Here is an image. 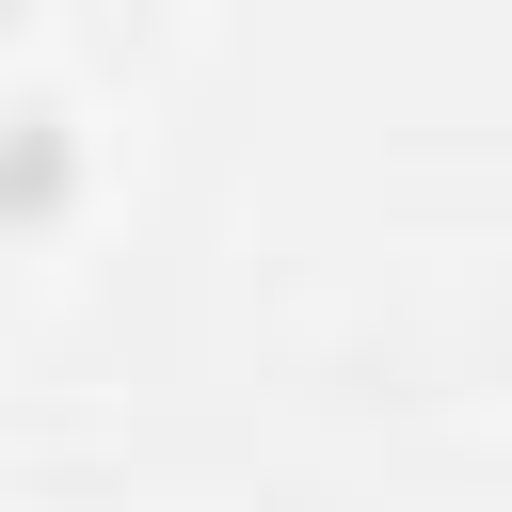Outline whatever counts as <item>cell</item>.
<instances>
[{"instance_id": "1", "label": "cell", "mask_w": 512, "mask_h": 512, "mask_svg": "<svg viewBox=\"0 0 512 512\" xmlns=\"http://www.w3.org/2000/svg\"><path fill=\"white\" fill-rule=\"evenodd\" d=\"M64 208H80V128L48 96H16L0 112V224H64Z\"/></svg>"}]
</instances>
